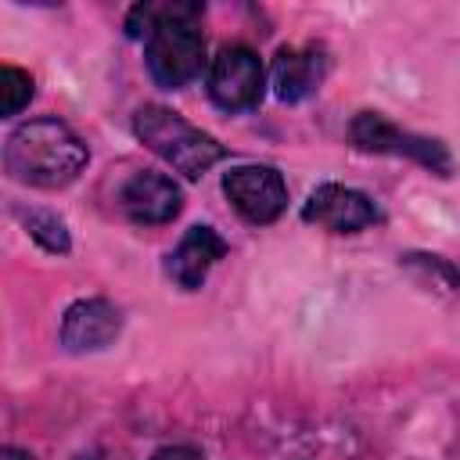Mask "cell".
I'll list each match as a JSON object with an SVG mask.
<instances>
[{
  "label": "cell",
  "instance_id": "14",
  "mask_svg": "<svg viewBox=\"0 0 460 460\" xmlns=\"http://www.w3.org/2000/svg\"><path fill=\"white\" fill-rule=\"evenodd\" d=\"M147 460H205V456H201L198 446H183V442H180V446H162V449H155Z\"/></svg>",
  "mask_w": 460,
  "mask_h": 460
},
{
  "label": "cell",
  "instance_id": "7",
  "mask_svg": "<svg viewBox=\"0 0 460 460\" xmlns=\"http://www.w3.org/2000/svg\"><path fill=\"white\" fill-rule=\"evenodd\" d=\"M302 219L313 226H323L331 234H359L381 219L370 194L345 187V183H320L302 201Z\"/></svg>",
  "mask_w": 460,
  "mask_h": 460
},
{
  "label": "cell",
  "instance_id": "15",
  "mask_svg": "<svg viewBox=\"0 0 460 460\" xmlns=\"http://www.w3.org/2000/svg\"><path fill=\"white\" fill-rule=\"evenodd\" d=\"M0 460H36L29 449H18V446H4L0 449Z\"/></svg>",
  "mask_w": 460,
  "mask_h": 460
},
{
  "label": "cell",
  "instance_id": "5",
  "mask_svg": "<svg viewBox=\"0 0 460 460\" xmlns=\"http://www.w3.org/2000/svg\"><path fill=\"white\" fill-rule=\"evenodd\" d=\"M208 97L223 111H252L266 93V68L248 43H226L208 65Z\"/></svg>",
  "mask_w": 460,
  "mask_h": 460
},
{
  "label": "cell",
  "instance_id": "12",
  "mask_svg": "<svg viewBox=\"0 0 460 460\" xmlns=\"http://www.w3.org/2000/svg\"><path fill=\"white\" fill-rule=\"evenodd\" d=\"M18 219L25 223V230H29V237L43 248V252H50V255H68V248H72V237H68V226L54 216V212H47V208H18Z\"/></svg>",
  "mask_w": 460,
  "mask_h": 460
},
{
  "label": "cell",
  "instance_id": "13",
  "mask_svg": "<svg viewBox=\"0 0 460 460\" xmlns=\"http://www.w3.org/2000/svg\"><path fill=\"white\" fill-rule=\"evenodd\" d=\"M32 93H36V83L25 68H18V65L0 68V115L4 119H14L32 101Z\"/></svg>",
  "mask_w": 460,
  "mask_h": 460
},
{
  "label": "cell",
  "instance_id": "4",
  "mask_svg": "<svg viewBox=\"0 0 460 460\" xmlns=\"http://www.w3.org/2000/svg\"><path fill=\"white\" fill-rule=\"evenodd\" d=\"M349 144L363 155H395V158L417 162L435 176H453V155L442 140L399 129L381 111H356L349 122Z\"/></svg>",
  "mask_w": 460,
  "mask_h": 460
},
{
  "label": "cell",
  "instance_id": "1",
  "mask_svg": "<svg viewBox=\"0 0 460 460\" xmlns=\"http://www.w3.org/2000/svg\"><path fill=\"white\" fill-rule=\"evenodd\" d=\"M205 4H133L126 14V36L144 40L147 75L162 90H183L201 75L205 36L198 29Z\"/></svg>",
  "mask_w": 460,
  "mask_h": 460
},
{
  "label": "cell",
  "instance_id": "11",
  "mask_svg": "<svg viewBox=\"0 0 460 460\" xmlns=\"http://www.w3.org/2000/svg\"><path fill=\"white\" fill-rule=\"evenodd\" d=\"M226 248H230V244L219 237L216 226H208V223H194V226L180 237V244L169 252V259H165V273L176 280V288H183V291H198V288L208 280L212 266L226 255Z\"/></svg>",
  "mask_w": 460,
  "mask_h": 460
},
{
  "label": "cell",
  "instance_id": "6",
  "mask_svg": "<svg viewBox=\"0 0 460 460\" xmlns=\"http://www.w3.org/2000/svg\"><path fill=\"white\" fill-rule=\"evenodd\" d=\"M223 194L234 205V212L252 223V226H266L273 219H280V212L288 208V183L273 165H259V162H244L223 172Z\"/></svg>",
  "mask_w": 460,
  "mask_h": 460
},
{
  "label": "cell",
  "instance_id": "2",
  "mask_svg": "<svg viewBox=\"0 0 460 460\" xmlns=\"http://www.w3.org/2000/svg\"><path fill=\"white\" fill-rule=\"evenodd\" d=\"M86 162L90 151L79 133L54 115L29 119L14 126L4 140V172L25 187L61 190L79 180Z\"/></svg>",
  "mask_w": 460,
  "mask_h": 460
},
{
  "label": "cell",
  "instance_id": "10",
  "mask_svg": "<svg viewBox=\"0 0 460 460\" xmlns=\"http://www.w3.org/2000/svg\"><path fill=\"white\" fill-rule=\"evenodd\" d=\"M331 58L323 43H302V47H280L273 58V93L284 104H298L309 93L320 90L327 79Z\"/></svg>",
  "mask_w": 460,
  "mask_h": 460
},
{
  "label": "cell",
  "instance_id": "9",
  "mask_svg": "<svg viewBox=\"0 0 460 460\" xmlns=\"http://www.w3.org/2000/svg\"><path fill=\"white\" fill-rule=\"evenodd\" d=\"M122 331V309L101 295L75 298L61 316V345L65 352H101L108 349Z\"/></svg>",
  "mask_w": 460,
  "mask_h": 460
},
{
  "label": "cell",
  "instance_id": "3",
  "mask_svg": "<svg viewBox=\"0 0 460 460\" xmlns=\"http://www.w3.org/2000/svg\"><path fill=\"white\" fill-rule=\"evenodd\" d=\"M133 133L147 151H155L165 165H172L187 180H201L216 162L226 158V147L216 137L190 126L183 115H176L165 104L137 108L133 111Z\"/></svg>",
  "mask_w": 460,
  "mask_h": 460
},
{
  "label": "cell",
  "instance_id": "8",
  "mask_svg": "<svg viewBox=\"0 0 460 460\" xmlns=\"http://www.w3.org/2000/svg\"><path fill=\"white\" fill-rule=\"evenodd\" d=\"M119 208L126 212L129 223L137 226H162L172 223L183 208V194L172 183V176L155 172V169H140L133 172L122 190H119Z\"/></svg>",
  "mask_w": 460,
  "mask_h": 460
}]
</instances>
